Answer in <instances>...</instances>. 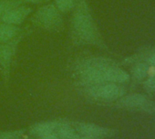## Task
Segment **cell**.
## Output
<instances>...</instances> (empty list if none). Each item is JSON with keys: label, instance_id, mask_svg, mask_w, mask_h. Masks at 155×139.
Wrapping results in <instances>:
<instances>
[{"label": "cell", "instance_id": "7", "mask_svg": "<svg viewBox=\"0 0 155 139\" xmlns=\"http://www.w3.org/2000/svg\"><path fill=\"white\" fill-rule=\"evenodd\" d=\"M31 12V8L21 4L7 10L0 17V21L13 26H19L28 18Z\"/></svg>", "mask_w": 155, "mask_h": 139}, {"label": "cell", "instance_id": "4", "mask_svg": "<svg viewBox=\"0 0 155 139\" xmlns=\"http://www.w3.org/2000/svg\"><path fill=\"white\" fill-rule=\"evenodd\" d=\"M84 87L90 96L104 101H117L126 94V89L120 84L115 83H103Z\"/></svg>", "mask_w": 155, "mask_h": 139}, {"label": "cell", "instance_id": "16", "mask_svg": "<svg viewBox=\"0 0 155 139\" xmlns=\"http://www.w3.org/2000/svg\"><path fill=\"white\" fill-rule=\"evenodd\" d=\"M24 134V130L8 131L0 133V139H20Z\"/></svg>", "mask_w": 155, "mask_h": 139}, {"label": "cell", "instance_id": "9", "mask_svg": "<svg viewBox=\"0 0 155 139\" xmlns=\"http://www.w3.org/2000/svg\"><path fill=\"white\" fill-rule=\"evenodd\" d=\"M61 121L62 120H50V121L38 123L32 126L30 132L32 134L36 136L42 137L48 134L55 132L58 126L59 125V124L61 123Z\"/></svg>", "mask_w": 155, "mask_h": 139}, {"label": "cell", "instance_id": "2", "mask_svg": "<svg viewBox=\"0 0 155 139\" xmlns=\"http://www.w3.org/2000/svg\"><path fill=\"white\" fill-rule=\"evenodd\" d=\"M71 19V33L76 43L107 49L87 0H76Z\"/></svg>", "mask_w": 155, "mask_h": 139}, {"label": "cell", "instance_id": "17", "mask_svg": "<svg viewBox=\"0 0 155 139\" xmlns=\"http://www.w3.org/2000/svg\"><path fill=\"white\" fill-rule=\"evenodd\" d=\"M41 139H60L59 136L56 134V132H53V133H50V134H48L42 137H40Z\"/></svg>", "mask_w": 155, "mask_h": 139}, {"label": "cell", "instance_id": "8", "mask_svg": "<svg viewBox=\"0 0 155 139\" xmlns=\"http://www.w3.org/2000/svg\"><path fill=\"white\" fill-rule=\"evenodd\" d=\"M149 101L147 96L142 94H130L124 95L116 101V106L125 109H138L142 110L146 103Z\"/></svg>", "mask_w": 155, "mask_h": 139}, {"label": "cell", "instance_id": "19", "mask_svg": "<svg viewBox=\"0 0 155 139\" xmlns=\"http://www.w3.org/2000/svg\"><path fill=\"white\" fill-rule=\"evenodd\" d=\"M79 139H98V138H94V137H91V136H87V135H81L79 137Z\"/></svg>", "mask_w": 155, "mask_h": 139}, {"label": "cell", "instance_id": "14", "mask_svg": "<svg viewBox=\"0 0 155 139\" xmlns=\"http://www.w3.org/2000/svg\"><path fill=\"white\" fill-rule=\"evenodd\" d=\"M56 8L61 13H68L70 12L74 7L76 0H54Z\"/></svg>", "mask_w": 155, "mask_h": 139}, {"label": "cell", "instance_id": "11", "mask_svg": "<svg viewBox=\"0 0 155 139\" xmlns=\"http://www.w3.org/2000/svg\"><path fill=\"white\" fill-rule=\"evenodd\" d=\"M150 69L151 66L145 61L138 62L131 65V73L130 76L136 81H142L149 76Z\"/></svg>", "mask_w": 155, "mask_h": 139}, {"label": "cell", "instance_id": "13", "mask_svg": "<svg viewBox=\"0 0 155 139\" xmlns=\"http://www.w3.org/2000/svg\"><path fill=\"white\" fill-rule=\"evenodd\" d=\"M143 88L149 93H155V67L151 66L149 76L142 83Z\"/></svg>", "mask_w": 155, "mask_h": 139}, {"label": "cell", "instance_id": "18", "mask_svg": "<svg viewBox=\"0 0 155 139\" xmlns=\"http://www.w3.org/2000/svg\"><path fill=\"white\" fill-rule=\"evenodd\" d=\"M23 1L30 3V4H39V3H43V2H48L50 0H23Z\"/></svg>", "mask_w": 155, "mask_h": 139}, {"label": "cell", "instance_id": "5", "mask_svg": "<svg viewBox=\"0 0 155 139\" xmlns=\"http://www.w3.org/2000/svg\"><path fill=\"white\" fill-rule=\"evenodd\" d=\"M20 38L21 36H17L9 42L0 43V72H1L6 82L9 78L11 64Z\"/></svg>", "mask_w": 155, "mask_h": 139}, {"label": "cell", "instance_id": "15", "mask_svg": "<svg viewBox=\"0 0 155 139\" xmlns=\"http://www.w3.org/2000/svg\"><path fill=\"white\" fill-rule=\"evenodd\" d=\"M23 0H1L0 1V17L8 9L23 4Z\"/></svg>", "mask_w": 155, "mask_h": 139}, {"label": "cell", "instance_id": "10", "mask_svg": "<svg viewBox=\"0 0 155 139\" xmlns=\"http://www.w3.org/2000/svg\"><path fill=\"white\" fill-rule=\"evenodd\" d=\"M18 26H13L0 21V43H7L16 38L20 33Z\"/></svg>", "mask_w": 155, "mask_h": 139}, {"label": "cell", "instance_id": "6", "mask_svg": "<svg viewBox=\"0 0 155 139\" xmlns=\"http://www.w3.org/2000/svg\"><path fill=\"white\" fill-rule=\"evenodd\" d=\"M73 125L75 130L80 135H87L98 139H103L105 137L110 136L114 133V131L110 128L90 123L76 122L73 123Z\"/></svg>", "mask_w": 155, "mask_h": 139}, {"label": "cell", "instance_id": "3", "mask_svg": "<svg viewBox=\"0 0 155 139\" xmlns=\"http://www.w3.org/2000/svg\"><path fill=\"white\" fill-rule=\"evenodd\" d=\"M62 13L55 5L47 4L37 10L32 17L33 23L44 30L53 33H60L64 30V19Z\"/></svg>", "mask_w": 155, "mask_h": 139}, {"label": "cell", "instance_id": "1", "mask_svg": "<svg viewBox=\"0 0 155 139\" xmlns=\"http://www.w3.org/2000/svg\"><path fill=\"white\" fill-rule=\"evenodd\" d=\"M74 70L83 87L103 83L126 84L130 80L128 72L115 60L104 56H91L78 61Z\"/></svg>", "mask_w": 155, "mask_h": 139}, {"label": "cell", "instance_id": "12", "mask_svg": "<svg viewBox=\"0 0 155 139\" xmlns=\"http://www.w3.org/2000/svg\"><path fill=\"white\" fill-rule=\"evenodd\" d=\"M55 132L60 139H79L81 136L75 128L67 121H61Z\"/></svg>", "mask_w": 155, "mask_h": 139}]
</instances>
